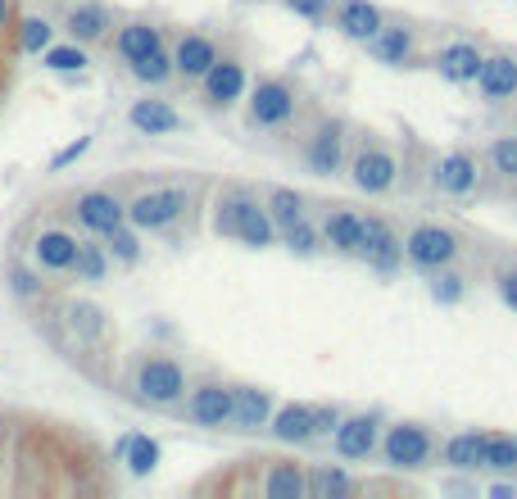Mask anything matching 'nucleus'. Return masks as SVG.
I'll use <instances>...</instances> for the list:
<instances>
[{
    "label": "nucleus",
    "mask_w": 517,
    "mask_h": 499,
    "mask_svg": "<svg viewBox=\"0 0 517 499\" xmlns=\"http://www.w3.org/2000/svg\"><path fill=\"white\" fill-rule=\"evenodd\" d=\"M218 55H223V50H218V41L209 37V32H182L173 46V69L182 82H200L218 64Z\"/></svg>",
    "instance_id": "nucleus-15"
},
{
    "label": "nucleus",
    "mask_w": 517,
    "mask_h": 499,
    "mask_svg": "<svg viewBox=\"0 0 517 499\" xmlns=\"http://www.w3.org/2000/svg\"><path fill=\"white\" fill-rule=\"evenodd\" d=\"M472 87H477V96L486 100V105H504V100H513L517 96V59L504 55V50L486 55Z\"/></svg>",
    "instance_id": "nucleus-18"
},
{
    "label": "nucleus",
    "mask_w": 517,
    "mask_h": 499,
    "mask_svg": "<svg viewBox=\"0 0 517 499\" xmlns=\"http://www.w3.org/2000/svg\"><path fill=\"white\" fill-rule=\"evenodd\" d=\"M91 150V137H78V141H69V146L59 150L55 159H50V173H59V168H69V164H78L82 155H87Z\"/></svg>",
    "instance_id": "nucleus-46"
},
{
    "label": "nucleus",
    "mask_w": 517,
    "mask_h": 499,
    "mask_svg": "<svg viewBox=\"0 0 517 499\" xmlns=\"http://www.w3.org/2000/svg\"><path fill=\"white\" fill-rule=\"evenodd\" d=\"M236 391V409H232V427L236 431H264L268 418H273V391L264 386H232Z\"/></svg>",
    "instance_id": "nucleus-26"
},
{
    "label": "nucleus",
    "mask_w": 517,
    "mask_h": 499,
    "mask_svg": "<svg viewBox=\"0 0 517 499\" xmlns=\"http://www.w3.org/2000/svg\"><path fill=\"white\" fill-rule=\"evenodd\" d=\"M245 91H250V73H245V59L236 55H218V64L200 78V96L209 109H232Z\"/></svg>",
    "instance_id": "nucleus-13"
},
{
    "label": "nucleus",
    "mask_w": 517,
    "mask_h": 499,
    "mask_svg": "<svg viewBox=\"0 0 517 499\" xmlns=\"http://www.w3.org/2000/svg\"><path fill=\"white\" fill-rule=\"evenodd\" d=\"M41 64H46L50 73H82L87 69V46H82V41H64V46L50 41V46L41 50Z\"/></svg>",
    "instance_id": "nucleus-35"
},
{
    "label": "nucleus",
    "mask_w": 517,
    "mask_h": 499,
    "mask_svg": "<svg viewBox=\"0 0 517 499\" xmlns=\"http://www.w3.org/2000/svg\"><path fill=\"white\" fill-rule=\"evenodd\" d=\"M300 109V91L286 78H259L250 91H245V123L259 132H277L286 128Z\"/></svg>",
    "instance_id": "nucleus-4"
},
{
    "label": "nucleus",
    "mask_w": 517,
    "mask_h": 499,
    "mask_svg": "<svg viewBox=\"0 0 517 499\" xmlns=\"http://www.w3.org/2000/svg\"><path fill=\"white\" fill-rule=\"evenodd\" d=\"M277 245H286V250H291V255H318V250H327V245H322V227L313 223L309 214L304 218H295V223H286L282 232H277Z\"/></svg>",
    "instance_id": "nucleus-32"
},
{
    "label": "nucleus",
    "mask_w": 517,
    "mask_h": 499,
    "mask_svg": "<svg viewBox=\"0 0 517 499\" xmlns=\"http://www.w3.org/2000/svg\"><path fill=\"white\" fill-rule=\"evenodd\" d=\"M109 268H114V259H109V250H105V241H100V236H87V241H78V255H73V268H69L78 282H87V286L105 282Z\"/></svg>",
    "instance_id": "nucleus-30"
},
{
    "label": "nucleus",
    "mask_w": 517,
    "mask_h": 499,
    "mask_svg": "<svg viewBox=\"0 0 517 499\" xmlns=\"http://www.w3.org/2000/svg\"><path fill=\"white\" fill-rule=\"evenodd\" d=\"M118 459L127 463V472H132V477H150V472L159 468V441H155V436H141V431H132Z\"/></svg>",
    "instance_id": "nucleus-33"
},
{
    "label": "nucleus",
    "mask_w": 517,
    "mask_h": 499,
    "mask_svg": "<svg viewBox=\"0 0 517 499\" xmlns=\"http://www.w3.org/2000/svg\"><path fill=\"white\" fill-rule=\"evenodd\" d=\"M64 318H69V327L78 336H87V341H100V336H105V314L87 300H73L69 309H64Z\"/></svg>",
    "instance_id": "nucleus-38"
},
{
    "label": "nucleus",
    "mask_w": 517,
    "mask_h": 499,
    "mask_svg": "<svg viewBox=\"0 0 517 499\" xmlns=\"http://www.w3.org/2000/svg\"><path fill=\"white\" fill-rule=\"evenodd\" d=\"M73 218H78L91 236H105L109 227L127 223V205L114 191H82V196L73 200Z\"/></svg>",
    "instance_id": "nucleus-17"
},
{
    "label": "nucleus",
    "mask_w": 517,
    "mask_h": 499,
    "mask_svg": "<svg viewBox=\"0 0 517 499\" xmlns=\"http://www.w3.org/2000/svg\"><path fill=\"white\" fill-rule=\"evenodd\" d=\"M490 495H495V499H517V486H508V481H495V486H490Z\"/></svg>",
    "instance_id": "nucleus-48"
},
{
    "label": "nucleus",
    "mask_w": 517,
    "mask_h": 499,
    "mask_svg": "<svg viewBox=\"0 0 517 499\" xmlns=\"http://www.w3.org/2000/svg\"><path fill=\"white\" fill-rule=\"evenodd\" d=\"M304 477H309V495L313 499H345V495H354V490H363V481L350 477L345 463H309Z\"/></svg>",
    "instance_id": "nucleus-27"
},
{
    "label": "nucleus",
    "mask_w": 517,
    "mask_h": 499,
    "mask_svg": "<svg viewBox=\"0 0 517 499\" xmlns=\"http://www.w3.org/2000/svg\"><path fill=\"white\" fill-rule=\"evenodd\" d=\"M495 291H499V300H504L508 309L517 314V264L499 268V273H495Z\"/></svg>",
    "instance_id": "nucleus-45"
},
{
    "label": "nucleus",
    "mask_w": 517,
    "mask_h": 499,
    "mask_svg": "<svg viewBox=\"0 0 517 499\" xmlns=\"http://www.w3.org/2000/svg\"><path fill=\"white\" fill-rule=\"evenodd\" d=\"M486 468H490V472H517V436H504V431H490Z\"/></svg>",
    "instance_id": "nucleus-41"
},
{
    "label": "nucleus",
    "mask_w": 517,
    "mask_h": 499,
    "mask_svg": "<svg viewBox=\"0 0 517 499\" xmlns=\"http://www.w3.org/2000/svg\"><path fill=\"white\" fill-rule=\"evenodd\" d=\"M73 255H78V236L64 232V227H46V232H37V241H32V264H37L41 273H69Z\"/></svg>",
    "instance_id": "nucleus-22"
},
{
    "label": "nucleus",
    "mask_w": 517,
    "mask_h": 499,
    "mask_svg": "<svg viewBox=\"0 0 517 499\" xmlns=\"http://www.w3.org/2000/svg\"><path fill=\"white\" fill-rule=\"evenodd\" d=\"M332 454L341 463H363V459H372L377 454V445H381V418L377 413H345L341 418V427L332 431Z\"/></svg>",
    "instance_id": "nucleus-12"
},
{
    "label": "nucleus",
    "mask_w": 517,
    "mask_h": 499,
    "mask_svg": "<svg viewBox=\"0 0 517 499\" xmlns=\"http://www.w3.org/2000/svg\"><path fill=\"white\" fill-rule=\"evenodd\" d=\"M159 46H164V28H159V23L132 19V23H123V28L114 32V55L123 59V64H132V59L150 55V50H159Z\"/></svg>",
    "instance_id": "nucleus-29"
},
{
    "label": "nucleus",
    "mask_w": 517,
    "mask_h": 499,
    "mask_svg": "<svg viewBox=\"0 0 517 499\" xmlns=\"http://www.w3.org/2000/svg\"><path fill=\"white\" fill-rule=\"evenodd\" d=\"M282 5L295 14V19H309V23L332 19V0H282Z\"/></svg>",
    "instance_id": "nucleus-44"
},
{
    "label": "nucleus",
    "mask_w": 517,
    "mask_h": 499,
    "mask_svg": "<svg viewBox=\"0 0 517 499\" xmlns=\"http://www.w3.org/2000/svg\"><path fill=\"white\" fill-rule=\"evenodd\" d=\"M332 23H336V32H341V37L363 41V46H368V41L377 37L381 28H386V14H381L372 0H341V5L332 10Z\"/></svg>",
    "instance_id": "nucleus-19"
},
{
    "label": "nucleus",
    "mask_w": 517,
    "mask_h": 499,
    "mask_svg": "<svg viewBox=\"0 0 517 499\" xmlns=\"http://www.w3.org/2000/svg\"><path fill=\"white\" fill-rule=\"evenodd\" d=\"M186 214H191V186H150L127 200V223L137 232H168Z\"/></svg>",
    "instance_id": "nucleus-3"
},
{
    "label": "nucleus",
    "mask_w": 517,
    "mask_h": 499,
    "mask_svg": "<svg viewBox=\"0 0 517 499\" xmlns=\"http://www.w3.org/2000/svg\"><path fill=\"white\" fill-rule=\"evenodd\" d=\"M345 173H350V182L359 186L363 196H386V191H395V182H400V159H395L391 146L368 141V146H359L345 159Z\"/></svg>",
    "instance_id": "nucleus-6"
},
{
    "label": "nucleus",
    "mask_w": 517,
    "mask_h": 499,
    "mask_svg": "<svg viewBox=\"0 0 517 499\" xmlns=\"http://www.w3.org/2000/svg\"><path fill=\"white\" fill-rule=\"evenodd\" d=\"M0 431H5V427H0Z\"/></svg>",
    "instance_id": "nucleus-49"
},
{
    "label": "nucleus",
    "mask_w": 517,
    "mask_h": 499,
    "mask_svg": "<svg viewBox=\"0 0 517 499\" xmlns=\"http://www.w3.org/2000/svg\"><path fill=\"white\" fill-rule=\"evenodd\" d=\"M481 59H486V50H481L477 41H449V46H440L436 55H431V69L445 82H454V87H468V82H477Z\"/></svg>",
    "instance_id": "nucleus-16"
},
{
    "label": "nucleus",
    "mask_w": 517,
    "mask_h": 499,
    "mask_svg": "<svg viewBox=\"0 0 517 499\" xmlns=\"http://www.w3.org/2000/svg\"><path fill=\"white\" fill-rule=\"evenodd\" d=\"M377 454L386 459V468L418 472L436 459V431L427 422H391V427L381 431Z\"/></svg>",
    "instance_id": "nucleus-5"
},
{
    "label": "nucleus",
    "mask_w": 517,
    "mask_h": 499,
    "mask_svg": "<svg viewBox=\"0 0 517 499\" xmlns=\"http://www.w3.org/2000/svg\"><path fill=\"white\" fill-rule=\"evenodd\" d=\"M345 413L336 409V404H313V445L318 441H332V431L341 427Z\"/></svg>",
    "instance_id": "nucleus-43"
},
{
    "label": "nucleus",
    "mask_w": 517,
    "mask_h": 499,
    "mask_svg": "<svg viewBox=\"0 0 517 499\" xmlns=\"http://www.w3.org/2000/svg\"><path fill=\"white\" fill-rule=\"evenodd\" d=\"M264 431L277 445H313V404H282Z\"/></svg>",
    "instance_id": "nucleus-24"
},
{
    "label": "nucleus",
    "mask_w": 517,
    "mask_h": 499,
    "mask_svg": "<svg viewBox=\"0 0 517 499\" xmlns=\"http://www.w3.org/2000/svg\"><path fill=\"white\" fill-rule=\"evenodd\" d=\"M232 409H236V391L227 382H196V386H186V395H182L186 422H191V427H205V431L232 427Z\"/></svg>",
    "instance_id": "nucleus-8"
},
{
    "label": "nucleus",
    "mask_w": 517,
    "mask_h": 499,
    "mask_svg": "<svg viewBox=\"0 0 517 499\" xmlns=\"http://www.w3.org/2000/svg\"><path fill=\"white\" fill-rule=\"evenodd\" d=\"M368 55L377 59V64H386V69H404V64H413V55H418V37H413L409 28H381L377 37L368 41Z\"/></svg>",
    "instance_id": "nucleus-28"
},
{
    "label": "nucleus",
    "mask_w": 517,
    "mask_h": 499,
    "mask_svg": "<svg viewBox=\"0 0 517 499\" xmlns=\"http://www.w3.org/2000/svg\"><path fill=\"white\" fill-rule=\"evenodd\" d=\"M50 41H55V28H50V19L32 14V19L19 23V50H23V55H41Z\"/></svg>",
    "instance_id": "nucleus-40"
},
{
    "label": "nucleus",
    "mask_w": 517,
    "mask_h": 499,
    "mask_svg": "<svg viewBox=\"0 0 517 499\" xmlns=\"http://www.w3.org/2000/svg\"><path fill=\"white\" fill-rule=\"evenodd\" d=\"M250 481L241 490H259L268 499H304L309 495V477L295 459H250L245 463Z\"/></svg>",
    "instance_id": "nucleus-9"
},
{
    "label": "nucleus",
    "mask_w": 517,
    "mask_h": 499,
    "mask_svg": "<svg viewBox=\"0 0 517 499\" xmlns=\"http://www.w3.org/2000/svg\"><path fill=\"white\" fill-rule=\"evenodd\" d=\"M105 250H109V259L114 264H123V268H132V264H141V232L132 223H118V227H109L105 236Z\"/></svg>",
    "instance_id": "nucleus-34"
},
{
    "label": "nucleus",
    "mask_w": 517,
    "mask_h": 499,
    "mask_svg": "<svg viewBox=\"0 0 517 499\" xmlns=\"http://www.w3.org/2000/svg\"><path fill=\"white\" fill-rule=\"evenodd\" d=\"M463 295H468V282H463V273H454V264L449 268H436V273H431V300L436 304H459Z\"/></svg>",
    "instance_id": "nucleus-39"
},
{
    "label": "nucleus",
    "mask_w": 517,
    "mask_h": 499,
    "mask_svg": "<svg viewBox=\"0 0 517 499\" xmlns=\"http://www.w3.org/2000/svg\"><path fill=\"white\" fill-rule=\"evenodd\" d=\"M481 182V159L472 150H449L431 164V186L440 196H472Z\"/></svg>",
    "instance_id": "nucleus-14"
},
{
    "label": "nucleus",
    "mask_w": 517,
    "mask_h": 499,
    "mask_svg": "<svg viewBox=\"0 0 517 499\" xmlns=\"http://www.w3.org/2000/svg\"><path fill=\"white\" fill-rule=\"evenodd\" d=\"M264 205H268V214H273L277 232H282L286 223H295V218L309 214V209H304V196H300V191H291V186H277V191H268Z\"/></svg>",
    "instance_id": "nucleus-36"
},
{
    "label": "nucleus",
    "mask_w": 517,
    "mask_h": 499,
    "mask_svg": "<svg viewBox=\"0 0 517 499\" xmlns=\"http://www.w3.org/2000/svg\"><path fill=\"white\" fill-rule=\"evenodd\" d=\"M318 227H322V245H327V250H336V255H345V259H359L363 214L336 205V209H327V218H322Z\"/></svg>",
    "instance_id": "nucleus-20"
},
{
    "label": "nucleus",
    "mask_w": 517,
    "mask_h": 499,
    "mask_svg": "<svg viewBox=\"0 0 517 499\" xmlns=\"http://www.w3.org/2000/svg\"><path fill=\"white\" fill-rule=\"evenodd\" d=\"M127 123H132L141 137H173V132L182 128V114H177L168 100L146 96V100H137V105L127 109Z\"/></svg>",
    "instance_id": "nucleus-23"
},
{
    "label": "nucleus",
    "mask_w": 517,
    "mask_h": 499,
    "mask_svg": "<svg viewBox=\"0 0 517 499\" xmlns=\"http://www.w3.org/2000/svg\"><path fill=\"white\" fill-rule=\"evenodd\" d=\"M186 368L177 359H168V354H146V359H137V368H132V400L137 404H150V409H173V404H182L186 395Z\"/></svg>",
    "instance_id": "nucleus-2"
},
{
    "label": "nucleus",
    "mask_w": 517,
    "mask_h": 499,
    "mask_svg": "<svg viewBox=\"0 0 517 499\" xmlns=\"http://www.w3.org/2000/svg\"><path fill=\"white\" fill-rule=\"evenodd\" d=\"M486 450H490V431L472 427V431H454L445 445H440V454H445V463L454 472H477L486 468Z\"/></svg>",
    "instance_id": "nucleus-25"
},
{
    "label": "nucleus",
    "mask_w": 517,
    "mask_h": 499,
    "mask_svg": "<svg viewBox=\"0 0 517 499\" xmlns=\"http://www.w3.org/2000/svg\"><path fill=\"white\" fill-rule=\"evenodd\" d=\"M109 28H114V14H109V5H100V0H78V5L64 14V32H69V41H82V46L105 41Z\"/></svg>",
    "instance_id": "nucleus-21"
},
{
    "label": "nucleus",
    "mask_w": 517,
    "mask_h": 499,
    "mask_svg": "<svg viewBox=\"0 0 517 499\" xmlns=\"http://www.w3.org/2000/svg\"><path fill=\"white\" fill-rule=\"evenodd\" d=\"M127 73L141 82V87H150V91H159V87H168V82L177 78V69H173V50H150V55H141V59H132L127 64Z\"/></svg>",
    "instance_id": "nucleus-31"
},
{
    "label": "nucleus",
    "mask_w": 517,
    "mask_h": 499,
    "mask_svg": "<svg viewBox=\"0 0 517 499\" xmlns=\"http://www.w3.org/2000/svg\"><path fill=\"white\" fill-rule=\"evenodd\" d=\"M459 250H463L459 232H454V227H440V223H418L404 236V259H409L413 268H422V273L449 268L459 259Z\"/></svg>",
    "instance_id": "nucleus-7"
},
{
    "label": "nucleus",
    "mask_w": 517,
    "mask_h": 499,
    "mask_svg": "<svg viewBox=\"0 0 517 499\" xmlns=\"http://www.w3.org/2000/svg\"><path fill=\"white\" fill-rule=\"evenodd\" d=\"M14 28V0H0V32Z\"/></svg>",
    "instance_id": "nucleus-47"
},
{
    "label": "nucleus",
    "mask_w": 517,
    "mask_h": 499,
    "mask_svg": "<svg viewBox=\"0 0 517 499\" xmlns=\"http://www.w3.org/2000/svg\"><path fill=\"white\" fill-rule=\"evenodd\" d=\"M5 282H10V291L19 295V300H37V295H46V273H41L37 264H10L5 268Z\"/></svg>",
    "instance_id": "nucleus-37"
},
{
    "label": "nucleus",
    "mask_w": 517,
    "mask_h": 499,
    "mask_svg": "<svg viewBox=\"0 0 517 499\" xmlns=\"http://www.w3.org/2000/svg\"><path fill=\"white\" fill-rule=\"evenodd\" d=\"M214 232L232 236V241L250 245V250H268V245H277V223H273V214H268V205L259 196H250V191H241V186L218 191Z\"/></svg>",
    "instance_id": "nucleus-1"
},
{
    "label": "nucleus",
    "mask_w": 517,
    "mask_h": 499,
    "mask_svg": "<svg viewBox=\"0 0 517 499\" xmlns=\"http://www.w3.org/2000/svg\"><path fill=\"white\" fill-rule=\"evenodd\" d=\"M490 168H495L499 177H508V182H517V137H495L486 150Z\"/></svg>",
    "instance_id": "nucleus-42"
},
{
    "label": "nucleus",
    "mask_w": 517,
    "mask_h": 499,
    "mask_svg": "<svg viewBox=\"0 0 517 499\" xmlns=\"http://www.w3.org/2000/svg\"><path fill=\"white\" fill-rule=\"evenodd\" d=\"M359 259L381 277H395L404 268V236L395 232L386 218L363 214V241H359Z\"/></svg>",
    "instance_id": "nucleus-10"
},
{
    "label": "nucleus",
    "mask_w": 517,
    "mask_h": 499,
    "mask_svg": "<svg viewBox=\"0 0 517 499\" xmlns=\"http://www.w3.org/2000/svg\"><path fill=\"white\" fill-rule=\"evenodd\" d=\"M345 118H322L318 128H313V137L304 141V168H309L313 177H336L345 173Z\"/></svg>",
    "instance_id": "nucleus-11"
}]
</instances>
